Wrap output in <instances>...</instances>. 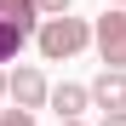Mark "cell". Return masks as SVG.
<instances>
[{
	"label": "cell",
	"mask_w": 126,
	"mask_h": 126,
	"mask_svg": "<svg viewBox=\"0 0 126 126\" xmlns=\"http://www.w3.org/2000/svg\"><path fill=\"white\" fill-rule=\"evenodd\" d=\"M34 46H40V57H46V63H69L75 52H86L92 46V23H86V17H46V23H40L34 29Z\"/></svg>",
	"instance_id": "1"
},
{
	"label": "cell",
	"mask_w": 126,
	"mask_h": 126,
	"mask_svg": "<svg viewBox=\"0 0 126 126\" xmlns=\"http://www.w3.org/2000/svg\"><path fill=\"white\" fill-rule=\"evenodd\" d=\"M92 46L103 57V69H126V12H103L92 23Z\"/></svg>",
	"instance_id": "2"
},
{
	"label": "cell",
	"mask_w": 126,
	"mask_h": 126,
	"mask_svg": "<svg viewBox=\"0 0 126 126\" xmlns=\"http://www.w3.org/2000/svg\"><path fill=\"white\" fill-rule=\"evenodd\" d=\"M6 97H12V109H23V115H34V109H46V97H52V86H46V75H40L34 63H23L17 75H6Z\"/></svg>",
	"instance_id": "3"
},
{
	"label": "cell",
	"mask_w": 126,
	"mask_h": 126,
	"mask_svg": "<svg viewBox=\"0 0 126 126\" xmlns=\"http://www.w3.org/2000/svg\"><path fill=\"white\" fill-rule=\"evenodd\" d=\"M86 97L103 115H126V69H97V80L86 86Z\"/></svg>",
	"instance_id": "4"
},
{
	"label": "cell",
	"mask_w": 126,
	"mask_h": 126,
	"mask_svg": "<svg viewBox=\"0 0 126 126\" xmlns=\"http://www.w3.org/2000/svg\"><path fill=\"white\" fill-rule=\"evenodd\" d=\"M52 109H57V126L63 120H80V115H86L92 109V97H86V86H75V80H63V86H52Z\"/></svg>",
	"instance_id": "5"
},
{
	"label": "cell",
	"mask_w": 126,
	"mask_h": 126,
	"mask_svg": "<svg viewBox=\"0 0 126 126\" xmlns=\"http://www.w3.org/2000/svg\"><path fill=\"white\" fill-rule=\"evenodd\" d=\"M0 23H17V29H40V12H34V0H0Z\"/></svg>",
	"instance_id": "6"
},
{
	"label": "cell",
	"mask_w": 126,
	"mask_h": 126,
	"mask_svg": "<svg viewBox=\"0 0 126 126\" xmlns=\"http://www.w3.org/2000/svg\"><path fill=\"white\" fill-rule=\"evenodd\" d=\"M29 40H34L29 29H17V23H0V63H12L17 52H23V46H29Z\"/></svg>",
	"instance_id": "7"
},
{
	"label": "cell",
	"mask_w": 126,
	"mask_h": 126,
	"mask_svg": "<svg viewBox=\"0 0 126 126\" xmlns=\"http://www.w3.org/2000/svg\"><path fill=\"white\" fill-rule=\"evenodd\" d=\"M34 12H40V23L46 17H69V0H34Z\"/></svg>",
	"instance_id": "8"
},
{
	"label": "cell",
	"mask_w": 126,
	"mask_h": 126,
	"mask_svg": "<svg viewBox=\"0 0 126 126\" xmlns=\"http://www.w3.org/2000/svg\"><path fill=\"white\" fill-rule=\"evenodd\" d=\"M0 126H34V115H23V109H0Z\"/></svg>",
	"instance_id": "9"
},
{
	"label": "cell",
	"mask_w": 126,
	"mask_h": 126,
	"mask_svg": "<svg viewBox=\"0 0 126 126\" xmlns=\"http://www.w3.org/2000/svg\"><path fill=\"white\" fill-rule=\"evenodd\" d=\"M97 126H126V115H103V120H97Z\"/></svg>",
	"instance_id": "10"
},
{
	"label": "cell",
	"mask_w": 126,
	"mask_h": 126,
	"mask_svg": "<svg viewBox=\"0 0 126 126\" xmlns=\"http://www.w3.org/2000/svg\"><path fill=\"white\" fill-rule=\"evenodd\" d=\"M103 6H109V12H126V0H103Z\"/></svg>",
	"instance_id": "11"
},
{
	"label": "cell",
	"mask_w": 126,
	"mask_h": 126,
	"mask_svg": "<svg viewBox=\"0 0 126 126\" xmlns=\"http://www.w3.org/2000/svg\"><path fill=\"white\" fill-rule=\"evenodd\" d=\"M0 97H6V69H0Z\"/></svg>",
	"instance_id": "12"
},
{
	"label": "cell",
	"mask_w": 126,
	"mask_h": 126,
	"mask_svg": "<svg viewBox=\"0 0 126 126\" xmlns=\"http://www.w3.org/2000/svg\"><path fill=\"white\" fill-rule=\"evenodd\" d=\"M63 126H86V120H63Z\"/></svg>",
	"instance_id": "13"
}]
</instances>
